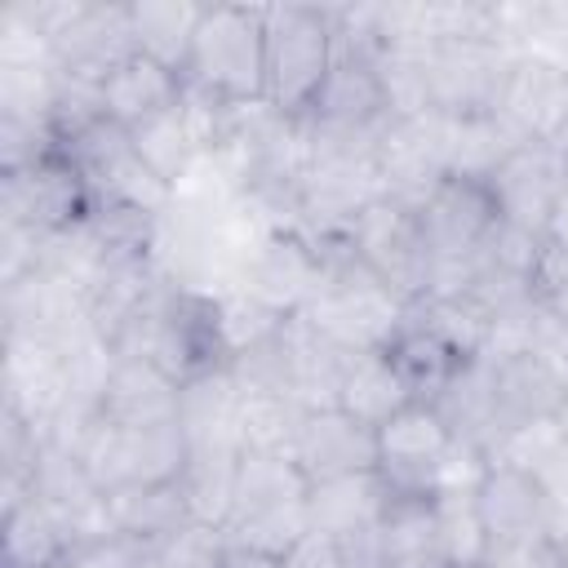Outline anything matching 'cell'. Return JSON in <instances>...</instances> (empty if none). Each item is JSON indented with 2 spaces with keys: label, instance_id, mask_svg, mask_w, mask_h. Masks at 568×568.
Returning a JSON list of instances; mask_svg holds the SVG:
<instances>
[{
  "label": "cell",
  "instance_id": "6da1fadb",
  "mask_svg": "<svg viewBox=\"0 0 568 568\" xmlns=\"http://www.w3.org/2000/svg\"><path fill=\"white\" fill-rule=\"evenodd\" d=\"M182 84L222 102L248 106L266 98V4H204Z\"/></svg>",
  "mask_w": 568,
  "mask_h": 568
},
{
  "label": "cell",
  "instance_id": "7a4b0ae2",
  "mask_svg": "<svg viewBox=\"0 0 568 568\" xmlns=\"http://www.w3.org/2000/svg\"><path fill=\"white\" fill-rule=\"evenodd\" d=\"M115 355L151 359L178 386L209 377L217 368H231L213 293H195V288H178V284H164L155 293V302L142 311V320L120 337Z\"/></svg>",
  "mask_w": 568,
  "mask_h": 568
},
{
  "label": "cell",
  "instance_id": "3957f363",
  "mask_svg": "<svg viewBox=\"0 0 568 568\" xmlns=\"http://www.w3.org/2000/svg\"><path fill=\"white\" fill-rule=\"evenodd\" d=\"M337 58L333 4H266V106L302 120Z\"/></svg>",
  "mask_w": 568,
  "mask_h": 568
},
{
  "label": "cell",
  "instance_id": "277c9868",
  "mask_svg": "<svg viewBox=\"0 0 568 568\" xmlns=\"http://www.w3.org/2000/svg\"><path fill=\"white\" fill-rule=\"evenodd\" d=\"M320 248L328 257V271H324L315 302L302 315L346 351H382L390 333L404 324L408 302H399L342 240L320 244Z\"/></svg>",
  "mask_w": 568,
  "mask_h": 568
},
{
  "label": "cell",
  "instance_id": "5b68a950",
  "mask_svg": "<svg viewBox=\"0 0 568 568\" xmlns=\"http://www.w3.org/2000/svg\"><path fill=\"white\" fill-rule=\"evenodd\" d=\"M306 497L311 479L297 470L288 453H244L222 532L231 541L288 550L306 532Z\"/></svg>",
  "mask_w": 568,
  "mask_h": 568
},
{
  "label": "cell",
  "instance_id": "8992f818",
  "mask_svg": "<svg viewBox=\"0 0 568 568\" xmlns=\"http://www.w3.org/2000/svg\"><path fill=\"white\" fill-rule=\"evenodd\" d=\"M342 244L399 297V302H422L430 293V275H435V257L422 240V226H417V209L413 204H399L390 195H377L368 200Z\"/></svg>",
  "mask_w": 568,
  "mask_h": 568
},
{
  "label": "cell",
  "instance_id": "52a82bcc",
  "mask_svg": "<svg viewBox=\"0 0 568 568\" xmlns=\"http://www.w3.org/2000/svg\"><path fill=\"white\" fill-rule=\"evenodd\" d=\"M475 506L488 537V564L546 550L564 537V524L532 470L488 462L484 479L475 484Z\"/></svg>",
  "mask_w": 568,
  "mask_h": 568
},
{
  "label": "cell",
  "instance_id": "ba28073f",
  "mask_svg": "<svg viewBox=\"0 0 568 568\" xmlns=\"http://www.w3.org/2000/svg\"><path fill=\"white\" fill-rule=\"evenodd\" d=\"M93 191L75 160L53 146L27 169L0 173V226H22L36 235H62L75 231L93 213Z\"/></svg>",
  "mask_w": 568,
  "mask_h": 568
},
{
  "label": "cell",
  "instance_id": "9c48e42d",
  "mask_svg": "<svg viewBox=\"0 0 568 568\" xmlns=\"http://www.w3.org/2000/svg\"><path fill=\"white\" fill-rule=\"evenodd\" d=\"M58 146H62V151L75 160V169L84 173L93 200H102V204H133V209H146V213H155V217L169 209L173 186L142 160L133 133L120 129V124H111L106 115L93 120L89 129L71 133V138L58 142Z\"/></svg>",
  "mask_w": 568,
  "mask_h": 568
},
{
  "label": "cell",
  "instance_id": "30bf717a",
  "mask_svg": "<svg viewBox=\"0 0 568 568\" xmlns=\"http://www.w3.org/2000/svg\"><path fill=\"white\" fill-rule=\"evenodd\" d=\"M426 98L439 120H488L497 115L501 80L510 67V49L484 40H448L426 44Z\"/></svg>",
  "mask_w": 568,
  "mask_h": 568
},
{
  "label": "cell",
  "instance_id": "8fae6325",
  "mask_svg": "<svg viewBox=\"0 0 568 568\" xmlns=\"http://www.w3.org/2000/svg\"><path fill=\"white\" fill-rule=\"evenodd\" d=\"M497 222L501 217H497L488 182L470 178V173H444L430 186V195L417 204V226H422V240H426L435 266L475 262Z\"/></svg>",
  "mask_w": 568,
  "mask_h": 568
},
{
  "label": "cell",
  "instance_id": "7c38bea8",
  "mask_svg": "<svg viewBox=\"0 0 568 568\" xmlns=\"http://www.w3.org/2000/svg\"><path fill=\"white\" fill-rule=\"evenodd\" d=\"M324 271L328 257L306 231H271L244 257L235 288H244L248 297H257L280 315H302L324 284Z\"/></svg>",
  "mask_w": 568,
  "mask_h": 568
},
{
  "label": "cell",
  "instance_id": "4fadbf2b",
  "mask_svg": "<svg viewBox=\"0 0 568 568\" xmlns=\"http://www.w3.org/2000/svg\"><path fill=\"white\" fill-rule=\"evenodd\" d=\"M497 120L515 142H559L568 129V67L546 53H515L501 80Z\"/></svg>",
  "mask_w": 568,
  "mask_h": 568
},
{
  "label": "cell",
  "instance_id": "5bb4252c",
  "mask_svg": "<svg viewBox=\"0 0 568 568\" xmlns=\"http://www.w3.org/2000/svg\"><path fill=\"white\" fill-rule=\"evenodd\" d=\"M484 182L493 191L501 222L546 235V222H550L559 195L568 191V169H564L555 142H519L501 155V164Z\"/></svg>",
  "mask_w": 568,
  "mask_h": 568
},
{
  "label": "cell",
  "instance_id": "9a60e30c",
  "mask_svg": "<svg viewBox=\"0 0 568 568\" xmlns=\"http://www.w3.org/2000/svg\"><path fill=\"white\" fill-rule=\"evenodd\" d=\"M0 390H4L9 413L49 430V422L71 404V359H67V351L49 337L4 333Z\"/></svg>",
  "mask_w": 568,
  "mask_h": 568
},
{
  "label": "cell",
  "instance_id": "2e32d148",
  "mask_svg": "<svg viewBox=\"0 0 568 568\" xmlns=\"http://www.w3.org/2000/svg\"><path fill=\"white\" fill-rule=\"evenodd\" d=\"M288 457L297 462V470L311 484L342 479V475H364V470H377V430L364 426L359 417H351L337 404L306 408Z\"/></svg>",
  "mask_w": 568,
  "mask_h": 568
},
{
  "label": "cell",
  "instance_id": "e0dca14e",
  "mask_svg": "<svg viewBox=\"0 0 568 568\" xmlns=\"http://www.w3.org/2000/svg\"><path fill=\"white\" fill-rule=\"evenodd\" d=\"M27 497H36L62 524V532L71 537V546L93 541L102 532H115L111 528V515H106V493L89 479V470L67 448H58L49 439H44V453H40V466L31 475Z\"/></svg>",
  "mask_w": 568,
  "mask_h": 568
},
{
  "label": "cell",
  "instance_id": "ac0fdd59",
  "mask_svg": "<svg viewBox=\"0 0 568 568\" xmlns=\"http://www.w3.org/2000/svg\"><path fill=\"white\" fill-rule=\"evenodd\" d=\"M98 93H102V115L111 124L138 133V129H146L151 120L169 115L182 102V75L142 58V53H129L120 67L106 71Z\"/></svg>",
  "mask_w": 568,
  "mask_h": 568
},
{
  "label": "cell",
  "instance_id": "d6986e66",
  "mask_svg": "<svg viewBox=\"0 0 568 568\" xmlns=\"http://www.w3.org/2000/svg\"><path fill=\"white\" fill-rule=\"evenodd\" d=\"M98 413L106 422L120 426H160V422H178L182 413V386L155 368L142 355H115V368L102 386Z\"/></svg>",
  "mask_w": 568,
  "mask_h": 568
},
{
  "label": "cell",
  "instance_id": "ffe728a7",
  "mask_svg": "<svg viewBox=\"0 0 568 568\" xmlns=\"http://www.w3.org/2000/svg\"><path fill=\"white\" fill-rule=\"evenodd\" d=\"M382 568H448L435 497L422 493H390L386 510L373 528Z\"/></svg>",
  "mask_w": 568,
  "mask_h": 568
},
{
  "label": "cell",
  "instance_id": "44dd1931",
  "mask_svg": "<svg viewBox=\"0 0 568 568\" xmlns=\"http://www.w3.org/2000/svg\"><path fill=\"white\" fill-rule=\"evenodd\" d=\"M382 355L395 368V377L404 382V390H408L413 404H435L453 386V377L462 373V364H466L462 351H453L439 333H430L426 324H417L408 315L390 333V342L382 346Z\"/></svg>",
  "mask_w": 568,
  "mask_h": 568
},
{
  "label": "cell",
  "instance_id": "7402d4cb",
  "mask_svg": "<svg viewBox=\"0 0 568 568\" xmlns=\"http://www.w3.org/2000/svg\"><path fill=\"white\" fill-rule=\"evenodd\" d=\"M488 368H493V390H497L506 430H515V426H524V422L555 417L568 368H559V364H550V359H541V355H532V351L488 359Z\"/></svg>",
  "mask_w": 568,
  "mask_h": 568
},
{
  "label": "cell",
  "instance_id": "603a6c76",
  "mask_svg": "<svg viewBox=\"0 0 568 568\" xmlns=\"http://www.w3.org/2000/svg\"><path fill=\"white\" fill-rule=\"evenodd\" d=\"M435 408H439V417L448 422V430L462 444L488 453V462H493V448L501 444L506 422H501V404H497V390H493V368H488L484 355H475V359L462 364V373L435 399Z\"/></svg>",
  "mask_w": 568,
  "mask_h": 568
},
{
  "label": "cell",
  "instance_id": "cb8c5ba5",
  "mask_svg": "<svg viewBox=\"0 0 568 568\" xmlns=\"http://www.w3.org/2000/svg\"><path fill=\"white\" fill-rule=\"evenodd\" d=\"M386 479L377 470L364 475H342V479H324L311 484L306 497V528L311 532H328V537H355L377 528L382 510H386Z\"/></svg>",
  "mask_w": 568,
  "mask_h": 568
},
{
  "label": "cell",
  "instance_id": "d4e9b609",
  "mask_svg": "<svg viewBox=\"0 0 568 568\" xmlns=\"http://www.w3.org/2000/svg\"><path fill=\"white\" fill-rule=\"evenodd\" d=\"M106 515L111 528L138 541H169L173 532H182L191 524V506L182 497L178 484H124L106 493Z\"/></svg>",
  "mask_w": 568,
  "mask_h": 568
},
{
  "label": "cell",
  "instance_id": "484cf974",
  "mask_svg": "<svg viewBox=\"0 0 568 568\" xmlns=\"http://www.w3.org/2000/svg\"><path fill=\"white\" fill-rule=\"evenodd\" d=\"M240 457H244L240 444H191L186 466L178 475V488H182L195 524L226 528L231 497H235V475H240Z\"/></svg>",
  "mask_w": 568,
  "mask_h": 568
},
{
  "label": "cell",
  "instance_id": "4316f807",
  "mask_svg": "<svg viewBox=\"0 0 568 568\" xmlns=\"http://www.w3.org/2000/svg\"><path fill=\"white\" fill-rule=\"evenodd\" d=\"M124 4H129L133 49L182 75V62H186V49H191L204 4H195V0H124Z\"/></svg>",
  "mask_w": 568,
  "mask_h": 568
},
{
  "label": "cell",
  "instance_id": "83f0119b",
  "mask_svg": "<svg viewBox=\"0 0 568 568\" xmlns=\"http://www.w3.org/2000/svg\"><path fill=\"white\" fill-rule=\"evenodd\" d=\"M0 532H4V568H62L71 555V537L36 497L4 501Z\"/></svg>",
  "mask_w": 568,
  "mask_h": 568
},
{
  "label": "cell",
  "instance_id": "f1b7e54d",
  "mask_svg": "<svg viewBox=\"0 0 568 568\" xmlns=\"http://www.w3.org/2000/svg\"><path fill=\"white\" fill-rule=\"evenodd\" d=\"M408 390L404 382L395 377V368L386 364L382 351H355L346 373H342V386H337V408H346L351 417H359L364 426H386L399 408H408Z\"/></svg>",
  "mask_w": 568,
  "mask_h": 568
},
{
  "label": "cell",
  "instance_id": "f546056e",
  "mask_svg": "<svg viewBox=\"0 0 568 568\" xmlns=\"http://www.w3.org/2000/svg\"><path fill=\"white\" fill-rule=\"evenodd\" d=\"M240 395L244 386L235 382L231 368H217L209 377H195L182 386V430L191 444H240L235 439V417H240Z\"/></svg>",
  "mask_w": 568,
  "mask_h": 568
},
{
  "label": "cell",
  "instance_id": "4dcf8cb0",
  "mask_svg": "<svg viewBox=\"0 0 568 568\" xmlns=\"http://www.w3.org/2000/svg\"><path fill=\"white\" fill-rule=\"evenodd\" d=\"M408 320H417L430 333H439L466 359L484 355V342H488V328H493V311L475 288H466V293H430V297L408 306Z\"/></svg>",
  "mask_w": 568,
  "mask_h": 568
},
{
  "label": "cell",
  "instance_id": "1f68e13d",
  "mask_svg": "<svg viewBox=\"0 0 568 568\" xmlns=\"http://www.w3.org/2000/svg\"><path fill=\"white\" fill-rule=\"evenodd\" d=\"M302 404L275 390H244L240 395V417H235V439L244 453H288L293 435L302 426Z\"/></svg>",
  "mask_w": 568,
  "mask_h": 568
},
{
  "label": "cell",
  "instance_id": "d6a6232c",
  "mask_svg": "<svg viewBox=\"0 0 568 568\" xmlns=\"http://www.w3.org/2000/svg\"><path fill=\"white\" fill-rule=\"evenodd\" d=\"M435 515H439L448 568H488V537H484V519L475 506V488L435 493Z\"/></svg>",
  "mask_w": 568,
  "mask_h": 568
},
{
  "label": "cell",
  "instance_id": "836d02e7",
  "mask_svg": "<svg viewBox=\"0 0 568 568\" xmlns=\"http://www.w3.org/2000/svg\"><path fill=\"white\" fill-rule=\"evenodd\" d=\"M213 302H217V328H222V342H226V355H231V359H235V355H244L248 346L266 342V337L288 320V315H280V311L262 306L257 297H248L244 288L213 293Z\"/></svg>",
  "mask_w": 568,
  "mask_h": 568
},
{
  "label": "cell",
  "instance_id": "e575fe53",
  "mask_svg": "<svg viewBox=\"0 0 568 568\" xmlns=\"http://www.w3.org/2000/svg\"><path fill=\"white\" fill-rule=\"evenodd\" d=\"M67 568H160V546L124 532H102L93 541L71 546Z\"/></svg>",
  "mask_w": 568,
  "mask_h": 568
},
{
  "label": "cell",
  "instance_id": "d590c367",
  "mask_svg": "<svg viewBox=\"0 0 568 568\" xmlns=\"http://www.w3.org/2000/svg\"><path fill=\"white\" fill-rule=\"evenodd\" d=\"M528 297L537 311L568 324V248L550 244L546 235H541V253L528 271Z\"/></svg>",
  "mask_w": 568,
  "mask_h": 568
},
{
  "label": "cell",
  "instance_id": "8d00e7d4",
  "mask_svg": "<svg viewBox=\"0 0 568 568\" xmlns=\"http://www.w3.org/2000/svg\"><path fill=\"white\" fill-rule=\"evenodd\" d=\"M226 546V532L213 524H186L169 541H160V568H217Z\"/></svg>",
  "mask_w": 568,
  "mask_h": 568
},
{
  "label": "cell",
  "instance_id": "74e56055",
  "mask_svg": "<svg viewBox=\"0 0 568 568\" xmlns=\"http://www.w3.org/2000/svg\"><path fill=\"white\" fill-rule=\"evenodd\" d=\"M284 568H351L346 564V546L342 537H328V532H302L288 550H284Z\"/></svg>",
  "mask_w": 568,
  "mask_h": 568
},
{
  "label": "cell",
  "instance_id": "f35d334b",
  "mask_svg": "<svg viewBox=\"0 0 568 568\" xmlns=\"http://www.w3.org/2000/svg\"><path fill=\"white\" fill-rule=\"evenodd\" d=\"M532 475H537V484L546 488V497H550V506H555V515H559V524H564V532H568V439H559V444L532 466Z\"/></svg>",
  "mask_w": 568,
  "mask_h": 568
},
{
  "label": "cell",
  "instance_id": "ab89813d",
  "mask_svg": "<svg viewBox=\"0 0 568 568\" xmlns=\"http://www.w3.org/2000/svg\"><path fill=\"white\" fill-rule=\"evenodd\" d=\"M217 568H284V550H266V546L231 541V537H226Z\"/></svg>",
  "mask_w": 568,
  "mask_h": 568
},
{
  "label": "cell",
  "instance_id": "60d3db41",
  "mask_svg": "<svg viewBox=\"0 0 568 568\" xmlns=\"http://www.w3.org/2000/svg\"><path fill=\"white\" fill-rule=\"evenodd\" d=\"M488 568H564V559H559V541H555V546H546V550L515 555V559H497V564H488Z\"/></svg>",
  "mask_w": 568,
  "mask_h": 568
},
{
  "label": "cell",
  "instance_id": "b9f144b4",
  "mask_svg": "<svg viewBox=\"0 0 568 568\" xmlns=\"http://www.w3.org/2000/svg\"><path fill=\"white\" fill-rule=\"evenodd\" d=\"M546 240L559 244V248H568V191L559 195V204H555V213L546 222Z\"/></svg>",
  "mask_w": 568,
  "mask_h": 568
},
{
  "label": "cell",
  "instance_id": "7bdbcfd3",
  "mask_svg": "<svg viewBox=\"0 0 568 568\" xmlns=\"http://www.w3.org/2000/svg\"><path fill=\"white\" fill-rule=\"evenodd\" d=\"M555 426H559L564 439H568V377H564V395H559V408H555Z\"/></svg>",
  "mask_w": 568,
  "mask_h": 568
},
{
  "label": "cell",
  "instance_id": "ee69618b",
  "mask_svg": "<svg viewBox=\"0 0 568 568\" xmlns=\"http://www.w3.org/2000/svg\"><path fill=\"white\" fill-rule=\"evenodd\" d=\"M555 151H559V160H564V169H568V129L559 133V142H555Z\"/></svg>",
  "mask_w": 568,
  "mask_h": 568
},
{
  "label": "cell",
  "instance_id": "f6af8a7d",
  "mask_svg": "<svg viewBox=\"0 0 568 568\" xmlns=\"http://www.w3.org/2000/svg\"><path fill=\"white\" fill-rule=\"evenodd\" d=\"M559 559H564V568H568V532L559 537Z\"/></svg>",
  "mask_w": 568,
  "mask_h": 568
},
{
  "label": "cell",
  "instance_id": "bcb514c9",
  "mask_svg": "<svg viewBox=\"0 0 568 568\" xmlns=\"http://www.w3.org/2000/svg\"><path fill=\"white\" fill-rule=\"evenodd\" d=\"M62 568H67V564H62Z\"/></svg>",
  "mask_w": 568,
  "mask_h": 568
}]
</instances>
